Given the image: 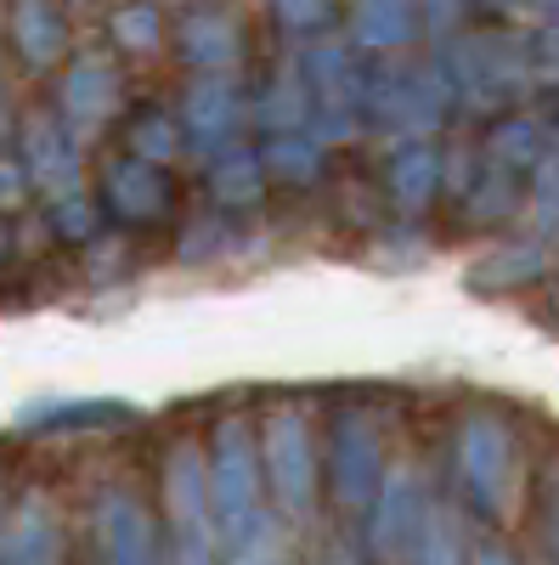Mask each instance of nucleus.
Instances as JSON below:
<instances>
[{"label": "nucleus", "instance_id": "f257e3e1", "mask_svg": "<svg viewBox=\"0 0 559 565\" xmlns=\"http://www.w3.org/2000/svg\"><path fill=\"white\" fill-rule=\"evenodd\" d=\"M537 271H542V249L526 244V249H503L481 277H486V282H492V277H503V282H526V277H537Z\"/></svg>", "mask_w": 559, "mask_h": 565}, {"label": "nucleus", "instance_id": "f03ea898", "mask_svg": "<svg viewBox=\"0 0 559 565\" xmlns=\"http://www.w3.org/2000/svg\"><path fill=\"white\" fill-rule=\"evenodd\" d=\"M497 148H503V159L508 164H531L537 153H542V136H537V125H526V119H508L503 130H497Z\"/></svg>", "mask_w": 559, "mask_h": 565}, {"label": "nucleus", "instance_id": "7ed1b4c3", "mask_svg": "<svg viewBox=\"0 0 559 565\" xmlns=\"http://www.w3.org/2000/svg\"><path fill=\"white\" fill-rule=\"evenodd\" d=\"M537 7L548 12V23H559V0H537Z\"/></svg>", "mask_w": 559, "mask_h": 565}, {"label": "nucleus", "instance_id": "20e7f679", "mask_svg": "<svg viewBox=\"0 0 559 565\" xmlns=\"http://www.w3.org/2000/svg\"><path fill=\"white\" fill-rule=\"evenodd\" d=\"M492 7H503V0H492Z\"/></svg>", "mask_w": 559, "mask_h": 565}]
</instances>
